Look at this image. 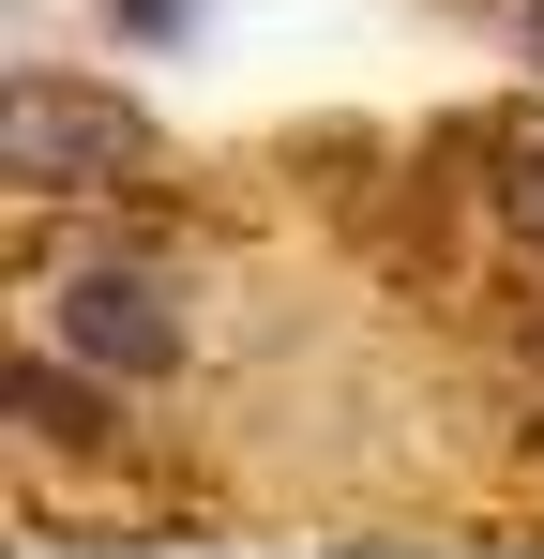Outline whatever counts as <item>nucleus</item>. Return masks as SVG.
Segmentation results:
<instances>
[{
    "label": "nucleus",
    "mask_w": 544,
    "mask_h": 559,
    "mask_svg": "<svg viewBox=\"0 0 544 559\" xmlns=\"http://www.w3.org/2000/svg\"><path fill=\"white\" fill-rule=\"evenodd\" d=\"M137 152H152V136H137L121 92H61V76H15V92H0V167L46 182V197L61 182H121Z\"/></svg>",
    "instance_id": "f257e3e1"
},
{
    "label": "nucleus",
    "mask_w": 544,
    "mask_h": 559,
    "mask_svg": "<svg viewBox=\"0 0 544 559\" xmlns=\"http://www.w3.org/2000/svg\"><path fill=\"white\" fill-rule=\"evenodd\" d=\"M46 348H76V364H106V378H167L181 364V302H167V273H137V258H91V273L46 287Z\"/></svg>",
    "instance_id": "f03ea898"
},
{
    "label": "nucleus",
    "mask_w": 544,
    "mask_h": 559,
    "mask_svg": "<svg viewBox=\"0 0 544 559\" xmlns=\"http://www.w3.org/2000/svg\"><path fill=\"white\" fill-rule=\"evenodd\" d=\"M106 31L152 61V46H181V31H197V0H106Z\"/></svg>",
    "instance_id": "7ed1b4c3"
}]
</instances>
